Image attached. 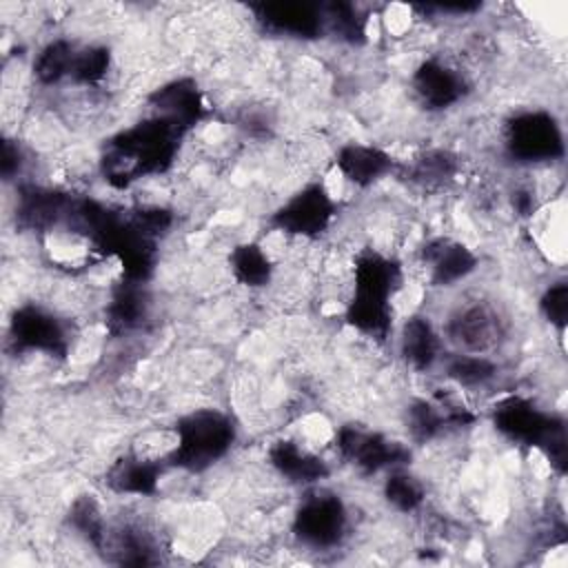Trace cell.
Segmentation results:
<instances>
[{"label":"cell","mask_w":568,"mask_h":568,"mask_svg":"<svg viewBox=\"0 0 568 568\" xmlns=\"http://www.w3.org/2000/svg\"><path fill=\"white\" fill-rule=\"evenodd\" d=\"M257 20L277 33L297 36V38H315L324 29L322 9L300 2H280V4H260L255 7Z\"/></svg>","instance_id":"obj_12"},{"label":"cell","mask_w":568,"mask_h":568,"mask_svg":"<svg viewBox=\"0 0 568 568\" xmlns=\"http://www.w3.org/2000/svg\"><path fill=\"white\" fill-rule=\"evenodd\" d=\"M448 335L459 348H464V353L484 355L497 344L501 324L497 313L486 304H470L450 317Z\"/></svg>","instance_id":"obj_9"},{"label":"cell","mask_w":568,"mask_h":568,"mask_svg":"<svg viewBox=\"0 0 568 568\" xmlns=\"http://www.w3.org/2000/svg\"><path fill=\"white\" fill-rule=\"evenodd\" d=\"M11 339L18 348L42 351L49 355H62L67 351V331L62 322L40 308V306H20L11 320Z\"/></svg>","instance_id":"obj_7"},{"label":"cell","mask_w":568,"mask_h":568,"mask_svg":"<svg viewBox=\"0 0 568 568\" xmlns=\"http://www.w3.org/2000/svg\"><path fill=\"white\" fill-rule=\"evenodd\" d=\"M184 131L180 124L155 115L118 133L102 158L104 178L113 186L124 189L142 175L166 171L173 164L178 140Z\"/></svg>","instance_id":"obj_1"},{"label":"cell","mask_w":568,"mask_h":568,"mask_svg":"<svg viewBox=\"0 0 568 568\" xmlns=\"http://www.w3.org/2000/svg\"><path fill=\"white\" fill-rule=\"evenodd\" d=\"M335 215V204L322 184H308L295 193L275 215V226L286 235L320 237Z\"/></svg>","instance_id":"obj_6"},{"label":"cell","mask_w":568,"mask_h":568,"mask_svg":"<svg viewBox=\"0 0 568 568\" xmlns=\"http://www.w3.org/2000/svg\"><path fill=\"white\" fill-rule=\"evenodd\" d=\"M78 55V47L71 40L58 38L44 44L33 62V73L42 84H55L62 78L71 75L73 62Z\"/></svg>","instance_id":"obj_19"},{"label":"cell","mask_w":568,"mask_h":568,"mask_svg":"<svg viewBox=\"0 0 568 568\" xmlns=\"http://www.w3.org/2000/svg\"><path fill=\"white\" fill-rule=\"evenodd\" d=\"M495 428L513 442L537 446L559 473L566 468L564 422L535 408L528 399L508 397L495 408Z\"/></svg>","instance_id":"obj_3"},{"label":"cell","mask_w":568,"mask_h":568,"mask_svg":"<svg viewBox=\"0 0 568 568\" xmlns=\"http://www.w3.org/2000/svg\"><path fill=\"white\" fill-rule=\"evenodd\" d=\"M109 51L104 47H84L78 49L71 75L80 84H95L109 71Z\"/></svg>","instance_id":"obj_22"},{"label":"cell","mask_w":568,"mask_h":568,"mask_svg":"<svg viewBox=\"0 0 568 568\" xmlns=\"http://www.w3.org/2000/svg\"><path fill=\"white\" fill-rule=\"evenodd\" d=\"M268 457H271L273 468L280 475L288 477V481L313 484V481H320L328 473L324 462L317 455L308 453L306 448H302L300 444L288 442V439L273 444V448L268 450Z\"/></svg>","instance_id":"obj_17"},{"label":"cell","mask_w":568,"mask_h":568,"mask_svg":"<svg viewBox=\"0 0 568 568\" xmlns=\"http://www.w3.org/2000/svg\"><path fill=\"white\" fill-rule=\"evenodd\" d=\"M384 495L388 499L390 506H395L397 510L402 513H413L422 506L424 501V488L422 484L404 473V470H393L388 477H386V484H384Z\"/></svg>","instance_id":"obj_21"},{"label":"cell","mask_w":568,"mask_h":568,"mask_svg":"<svg viewBox=\"0 0 568 568\" xmlns=\"http://www.w3.org/2000/svg\"><path fill=\"white\" fill-rule=\"evenodd\" d=\"M446 375L464 388H475L488 384L497 375V366L486 355L457 353L448 359Z\"/></svg>","instance_id":"obj_20"},{"label":"cell","mask_w":568,"mask_h":568,"mask_svg":"<svg viewBox=\"0 0 568 568\" xmlns=\"http://www.w3.org/2000/svg\"><path fill=\"white\" fill-rule=\"evenodd\" d=\"M339 453L353 462L357 468L366 473H375L386 466H395L402 462L404 453L397 444L388 442L377 433H366L355 426H344L337 433Z\"/></svg>","instance_id":"obj_10"},{"label":"cell","mask_w":568,"mask_h":568,"mask_svg":"<svg viewBox=\"0 0 568 568\" xmlns=\"http://www.w3.org/2000/svg\"><path fill=\"white\" fill-rule=\"evenodd\" d=\"M399 348L408 366L415 371H428L439 357V335L424 315L406 317L399 335Z\"/></svg>","instance_id":"obj_16"},{"label":"cell","mask_w":568,"mask_h":568,"mask_svg":"<svg viewBox=\"0 0 568 568\" xmlns=\"http://www.w3.org/2000/svg\"><path fill=\"white\" fill-rule=\"evenodd\" d=\"M346 528V508L339 497L317 493L302 501L295 513L293 530L297 539L311 548H331L339 544Z\"/></svg>","instance_id":"obj_5"},{"label":"cell","mask_w":568,"mask_h":568,"mask_svg":"<svg viewBox=\"0 0 568 568\" xmlns=\"http://www.w3.org/2000/svg\"><path fill=\"white\" fill-rule=\"evenodd\" d=\"M158 115L180 124L182 129L193 126L202 115V98L193 80H175L151 95Z\"/></svg>","instance_id":"obj_15"},{"label":"cell","mask_w":568,"mask_h":568,"mask_svg":"<svg viewBox=\"0 0 568 568\" xmlns=\"http://www.w3.org/2000/svg\"><path fill=\"white\" fill-rule=\"evenodd\" d=\"M413 87L417 98L428 109H446L462 100L466 91V80L450 64L442 60H426L417 67L413 75Z\"/></svg>","instance_id":"obj_11"},{"label":"cell","mask_w":568,"mask_h":568,"mask_svg":"<svg viewBox=\"0 0 568 568\" xmlns=\"http://www.w3.org/2000/svg\"><path fill=\"white\" fill-rule=\"evenodd\" d=\"M231 271L240 284L257 288L268 284L273 264L266 248L257 244H240L231 251Z\"/></svg>","instance_id":"obj_18"},{"label":"cell","mask_w":568,"mask_h":568,"mask_svg":"<svg viewBox=\"0 0 568 568\" xmlns=\"http://www.w3.org/2000/svg\"><path fill=\"white\" fill-rule=\"evenodd\" d=\"M160 473H162V466L158 464V459L133 453L111 466L106 481L115 493L142 497V495L155 493Z\"/></svg>","instance_id":"obj_14"},{"label":"cell","mask_w":568,"mask_h":568,"mask_svg":"<svg viewBox=\"0 0 568 568\" xmlns=\"http://www.w3.org/2000/svg\"><path fill=\"white\" fill-rule=\"evenodd\" d=\"M233 435V424L224 413L213 408L193 410L178 422L166 462L186 470H204L226 455Z\"/></svg>","instance_id":"obj_2"},{"label":"cell","mask_w":568,"mask_h":568,"mask_svg":"<svg viewBox=\"0 0 568 568\" xmlns=\"http://www.w3.org/2000/svg\"><path fill=\"white\" fill-rule=\"evenodd\" d=\"M422 264L435 286H453L477 268V255L450 237H430L422 248Z\"/></svg>","instance_id":"obj_8"},{"label":"cell","mask_w":568,"mask_h":568,"mask_svg":"<svg viewBox=\"0 0 568 568\" xmlns=\"http://www.w3.org/2000/svg\"><path fill=\"white\" fill-rule=\"evenodd\" d=\"M335 162L339 173L355 186H371L373 182L384 178L393 166V158L388 153L366 144L342 146Z\"/></svg>","instance_id":"obj_13"},{"label":"cell","mask_w":568,"mask_h":568,"mask_svg":"<svg viewBox=\"0 0 568 568\" xmlns=\"http://www.w3.org/2000/svg\"><path fill=\"white\" fill-rule=\"evenodd\" d=\"M506 151L513 160L537 164L561 158L564 142L555 118L546 111H524L506 124Z\"/></svg>","instance_id":"obj_4"},{"label":"cell","mask_w":568,"mask_h":568,"mask_svg":"<svg viewBox=\"0 0 568 568\" xmlns=\"http://www.w3.org/2000/svg\"><path fill=\"white\" fill-rule=\"evenodd\" d=\"M539 308L544 313V317L555 324L557 328L566 326V317H568V286L566 282H555L546 288V293L539 300Z\"/></svg>","instance_id":"obj_23"}]
</instances>
